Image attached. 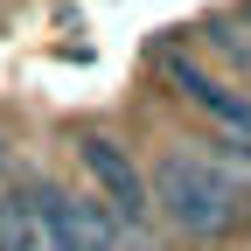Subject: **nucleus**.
<instances>
[{"instance_id":"obj_1","label":"nucleus","mask_w":251,"mask_h":251,"mask_svg":"<svg viewBox=\"0 0 251 251\" xmlns=\"http://www.w3.org/2000/svg\"><path fill=\"white\" fill-rule=\"evenodd\" d=\"M147 196L161 202V216H168L175 230H188V237H216V230H230L237 216H244L237 181L216 168L209 153H196V147L161 153V168L147 175Z\"/></svg>"},{"instance_id":"obj_2","label":"nucleus","mask_w":251,"mask_h":251,"mask_svg":"<svg viewBox=\"0 0 251 251\" xmlns=\"http://www.w3.org/2000/svg\"><path fill=\"white\" fill-rule=\"evenodd\" d=\"M77 153H84V175L98 181V202L119 216V230H140L153 216V196H147V175L133 168V153H126L119 140H105V133H91Z\"/></svg>"},{"instance_id":"obj_3","label":"nucleus","mask_w":251,"mask_h":251,"mask_svg":"<svg viewBox=\"0 0 251 251\" xmlns=\"http://www.w3.org/2000/svg\"><path fill=\"white\" fill-rule=\"evenodd\" d=\"M161 77H168V84H175V91H181V98L196 105L202 119H216L230 140H244V133H251V98H244L237 84H224L216 70H202L188 49H161Z\"/></svg>"},{"instance_id":"obj_4","label":"nucleus","mask_w":251,"mask_h":251,"mask_svg":"<svg viewBox=\"0 0 251 251\" xmlns=\"http://www.w3.org/2000/svg\"><path fill=\"white\" fill-rule=\"evenodd\" d=\"M0 251H42V196H35V181H14L0 196Z\"/></svg>"},{"instance_id":"obj_5","label":"nucleus","mask_w":251,"mask_h":251,"mask_svg":"<svg viewBox=\"0 0 251 251\" xmlns=\"http://www.w3.org/2000/svg\"><path fill=\"white\" fill-rule=\"evenodd\" d=\"M63 224H70V244L77 251H119V216L105 202H91V196H63Z\"/></svg>"},{"instance_id":"obj_6","label":"nucleus","mask_w":251,"mask_h":251,"mask_svg":"<svg viewBox=\"0 0 251 251\" xmlns=\"http://www.w3.org/2000/svg\"><path fill=\"white\" fill-rule=\"evenodd\" d=\"M35 196H42V251H77L70 244V224H63V188L35 181Z\"/></svg>"}]
</instances>
